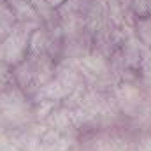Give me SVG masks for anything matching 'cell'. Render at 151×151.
<instances>
[{
  "instance_id": "7a4b0ae2",
  "label": "cell",
  "mask_w": 151,
  "mask_h": 151,
  "mask_svg": "<svg viewBox=\"0 0 151 151\" xmlns=\"http://www.w3.org/2000/svg\"><path fill=\"white\" fill-rule=\"evenodd\" d=\"M116 102L118 107L125 114H137L142 104V93L137 84L130 81H123L116 86Z\"/></svg>"
},
{
  "instance_id": "8992f818",
  "label": "cell",
  "mask_w": 151,
  "mask_h": 151,
  "mask_svg": "<svg viewBox=\"0 0 151 151\" xmlns=\"http://www.w3.org/2000/svg\"><path fill=\"white\" fill-rule=\"evenodd\" d=\"M150 2L151 0H132V7H134L135 16H144V14H148Z\"/></svg>"
},
{
  "instance_id": "6da1fadb",
  "label": "cell",
  "mask_w": 151,
  "mask_h": 151,
  "mask_svg": "<svg viewBox=\"0 0 151 151\" xmlns=\"http://www.w3.org/2000/svg\"><path fill=\"white\" fill-rule=\"evenodd\" d=\"M37 28L16 23L14 28L0 40V62L7 67H16L30 53V35Z\"/></svg>"
},
{
  "instance_id": "277c9868",
  "label": "cell",
  "mask_w": 151,
  "mask_h": 151,
  "mask_svg": "<svg viewBox=\"0 0 151 151\" xmlns=\"http://www.w3.org/2000/svg\"><path fill=\"white\" fill-rule=\"evenodd\" d=\"M134 35L142 47L151 49V14L137 16L134 23Z\"/></svg>"
},
{
  "instance_id": "52a82bcc",
  "label": "cell",
  "mask_w": 151,
  "mask_h": 151,
  "mask_svg": "<svg viewBox=\"0 0 151 151\" xmlns=\"http://www.w3.org/2000/svg\"><path fill=\"white\" fill-rule=\"evenodd\" d=\"M47 2H49L51 9H53V11H56V9H60V7H62V5H63L67 0H47Z\"/></svg>"
},
{
  "instance_id": "5b68a950",
  "label": "cell",
  "mask_w": 151,
  "mask_h": 151,
  "mask_svg": "<svg viewBox=\"0 0 151 151\" xmlns=\"http://www.w3.org/2000/svg\"><path fill=\"white\" fill-rule=\"evenodd\" d=\"M139 69H141V74H142L144 83L151 88V49H148V47L142 49V56H141Z\"/></svg>"
},
{
  "instance_id": "3957f363",
  "label": "cell",
  "mask_w": 151,
  "mask_h": 151,
  "mask_svg": "<svg viewBox=\"0 0 151 151\" xmlns=\"http://www.w3.org/2000/svg\"><path fill=\"white\" fill-rule=\"evenodd\" d=\"M107 16L114 27L118 28H134L135 12L132 7V0H104Z\"/></svg>"
},
{
  "instance_id": "ba28073f",
  "label": "cell",
  "mask_w": 151,
  "mask_h": 151,
  "mask_svg": "<svg viewBox=\"0 0 151 151\" xmlns=\"http://www.w3.org/2000/svg\"><path fill=\"white\" fill-rule=\"evenodd\" d=\"M148 14H151V2H150V7H148Z\"/></svg>"
}]
</instances>
